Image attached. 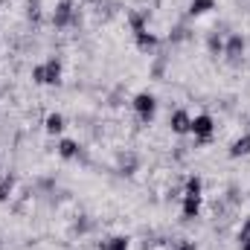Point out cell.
Segmentation results:
<instances>
[{"label":"cell","mask_w":250,"mask_h":250,"mask_svg":"<svg viewBox=\"0 0 250 250\" xmlns=\"http://www.w3.org/2000/svg\"><path fill=\"white\" fill-rule=\"evenodd\" d=\"M131 111H134V117H137L140 123H151V117H154V111H157V99H154L151 93H137L134 102H131Z\"/></svg>","instance_id":"cell-3"},{"label":"cell","mask_w":250,"mask_h":250,"mask_svg":"<svg viewBox=\"0 0 250 250\" xmlns=\"http://www.w3.org/2000/svg\"><path fill=\"white\" fill-rule=\"evenodd\" d=\"M236 239H239V248H242V250H250V218L239 224V233H236Z\"/></svg>","instance_id":"cell-6"},{"label":"cell","mask_w":250,"mask_h":250,"mask_svg":"<svg viewBox=\"0 0 250 250\" xmlns=\"http://www.w3.org/2000/svg\"><path fill=\"white\" fill-rule=\"evenodd\" d=\"M189 134L195 137V143H209L212 134H215V123L209 114H195L192 117V125H189Z\"/></svg>","instance_id":"cell-2"},{"label":"cell","mask_w":250,"mask_h":250,"mask_svg":"<svg viewBox=\"0 0 250 250\" xmlns=\"http://www.w3.org/2000/svg\"><path fill=\"white\" fill-rule=\"evenodd\" d=\"M189 125H192V114H187V111H175V114L169 117L172 134H189Z\"/></svg>","instance_id":"cell-4"},{"label":"cell","mask_w":250,"mask_h":250,"mask_svg":"<svg viewBox=\"0 0 250 250\" xmlns=\"http://www.w3.org/2000/svg\"><path fill=\"white\" fill-rule=\"evenodd\" d=\"M47 131H50V134H62L64 131V117L62 114H50V117H47Z\"/></svg>","instance_id":"cell-10"},{"label":"cell","mask_w":250,"mask_h":250,"mask_svg":"<svg viewBox=\"0 0 250 250\" xmlns=\"http://www.w3.org/2000/svg\"><path fill=\"white\" fill-rule=\"evenodd\" d=\"M245 154H250V134L236 137L233 146H230V157H245Z\"/></svg>","instance_id":"cell-5"},{"label":"cell","mask_w":250,"mask_h":250,"mask_svg":"<svg viewBox=\"0 0 250 250\" xmlns=\"http://www.w3.org/2000/svg\"><path fill=\"white\" fill-rule=\"evenodd\" d=\"M79 151H82V148H79L73 140H62V143H59V154L67 157V160H70V157H79Z\"/></svg>","instance_id":"cell-8"},{"label":"cell","mask_w":250,"mask_h":250,"mask_svg":"<svg viewBox=\"0 0 250 250\" xmlns=\"http://www.w3.org/2000/svg\"><path fill=\"white\" fill-rule=\"evenodd\" d=\"M32 79L38 84H59L62 82V62L59 59H47V62L32 67Z\"/></svg>","instance_id":"cell-1"},{"label":"cell","mask_w":250,"mask_h":250,"mask_svg":"<svg viewBox=\"0 0 250 250\" xmlns=\"http://www.w3.org/2000/svg\"><path fill=\"white\" fill-rule=\"evenodd\" d=\"M215 3L212 0H189V15H204V12H209Z\"/></svg>","instance_id":"cell-9"},{"label":"cell","mask_w":250,"mask_h":250,"mask_svg":"<svg viewBox=\"0 0 250 250\" xmlns=\"http://www.w3.org/2000/svg\"><path fill=\"white\" fill-rule=\"evenodd\" d=\"M99 250H128V239L125 236H114V239H105Z\"/></svg>","instance_id":"cell-7"}]
</instances>
